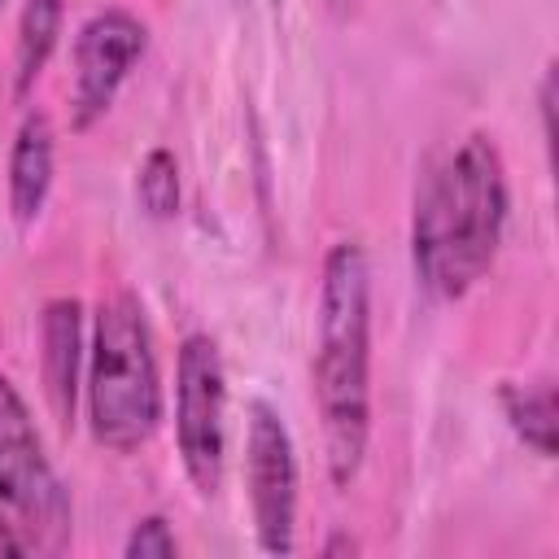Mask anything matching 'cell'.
Instances as JSON below:
<instances>
[{
    "label": "cell",
    "instance_id": "obj_1",
    "mask_svg": "<svg viewBox=\"0 0 559 559\" xmlns=\"http://www.w3.org/2000/svg\"><path fill=\"white\" fill-rule=\"evenodd\" d=\"M507 223V170L489 135H467L424 183L411 227L415 275L428 297L459 301L493 262Z\"/></svg>",
    "mask_w": 559,
    "mask_h": 559
},
{
    "label": "cell",
    "instance_id": "obj_2",
    "mask_svg": "<svg viewBox=\"0 0 559 559\" xmlns=\"http://www.w3.org/2000/svg\"><path fill=\"white\" fill-rule=\"evenodd\" d=\"M371 271L358 240H341L323 258L314 402L323 419L328 476L345 489L367 454L371 432Z\"/></svg>",
    "mask_w": 559,
    "mask_h": 559
},
{
    "label": "cell",
    "instance_id": "obj_3",
    "mask_svg": "<svg viewBox=\"0 0 559 559\" xmlns=\"http://www.w3.org/2000/svg\"><path fill=\"white\" fill-rule=\"evenodd\" d=\"M87 419L105 450H140L162 419V376L144 306L131 293H114L96 306L92 367H87Z\"/></svg>",
    "mask_w": 559,
    "mask_h": 559
},
{
    "label": "cell",
    "instance_id": "obj_4",
    "mask_svg": "<svg viewBox=\"0 0 559 559\" xmlns=\"http://www.w3.org/2000/svg\"><path fill=\"white\" fill-rule=\"evenodd\" d=\"M227 384H223V358L214 336L192 332L179 345L175 367V441L183 472L201 498H214L223 485V450H227Z\"/></svg>",
    "mask_w": 559,
    "mask_h": 559
},
{
    "label": "cell",
    "instance_id": "obj_5",
    "mask_svg": "<svg viewBox=\"0 0 559 559\" xmlns=\"http://www.w3.org/2000/svg\"><path fill=\"white\" fill-rule=\"evenodd\" d=\"M245 485L253 507L258 546L266 555H293V520H297V459L284 419L266 406H249L245 432Z\"/></svg>",
    "mask_w": 559,
    "mask_h": 559
},
{
    "label": "cell",
    "instance_id": "obj_6",
    "mask_svg": "<svg viewBox=\"0 0 559 559\" xmlns=\"http://www.w3.org/2000/svg\"><path fill=\"white\" fill-rule=\"evenodd\" d=\"M0 502H9L31 528H66V493L52 476V463L39 445L35 419L22 393L0 376Z\"/></svg>",
    "mask_w": 559,
    "mask_h": 559
},
{
    "label": "cell",
    "instance_id": "obj_7",
    "mask_svg": "<svg viewBox=\"0 0 559 559\" xmlns=\"http://www.w3.org/2000/svg\"><path fill=\"white\" fill-rule=\"evenodd\" d=\"M148 31L127 9H105L83 22L74 39V87H70V127L87 131L118 96L122 79L140 61Z\"/></svg>",
    "mask_w": 559,
    "mask_h": 559
},
{
    "label": "cell",
    "instance_id": "obj_8",
    "mask_svg": "<svg viewBox=\"0 0 559 559\" xmlns=\"http://www.w3.org/2000/svg\"><path fill=\"white\" fill-rule=\"evenodd\" d=\"M44 393L61 424L74 419L79 402V367H83V306L74 297H52L44 306Z\"/></svg>",
    "mask_w": 559,
    "mask_h": 559
},
{
    "label": "cell",
    "instance_id": "obj_9",
    "mask_svg": "<svg viewBox=\"0 0 559 559\" xmlns=\"http://www.w3.org/2000/svg\"><path fill=\"white\" fill-rule=\"evenodd\" d=\"M52 188V127L44 114H26L9 153V210L17 227H31Z\"/></svg>",
    "mask_w": 559,
    "mask_h": 559
},
{
    "label": "cell",
    "instance_id": "obj_10",
    "mask_svg": "<svg viewBox=\"0 0 559 559\" xmlns=\"http://www.w3.org/2000/svg\"><path fill=\"white\" fill-rule=\"evenodd\" d=\"M61 35V0H26L17 17V48H13V92L17 100L31 96L35 79L44 74Z\"/></svg>",
    "mask_w": 559,
    "mask_h": 559
},
{
    "label": "cell",
    "instance_id": "obj_11",
    "mask_svg": "<svg viewBox=\"0 0 559 559\" xmlns=\"http://www.w3.org/2000/svg\"><path fill=\"white\" fill-rule=\"evenodd\" d=\"M502 411L515 428V437L537 450L542 459L555 454V384L537 380V384H502Z\"/></svg>",
    "mask_w": 559,
    "mask_h": 559
},
{
    "label": "cell",
    "instance_id": "obj_12",
    "mask_svg": "<svg viewBox=\"0 0 559 559\" xmlns=\"http://www.w3.org/2000/svg\"><path fill=\"white\" fill-rule=\"evenodd\" d=\"M135 201L148 218L179 214V162L170 148H153L135 170Z\"/></svg>",
    "mask_w": 559,
    "mask_h": 559
},
{
    "label": "cell",
    "instance_id": "obj_13",
    "mask_svg": "<svg viewBox=\"0 0 559 559\" xmlns=\"http://www.w3.org/2000/svg\"><path fill=\"white\" fill-rule=\"evenodd\" d=\"M122 550H127V559H170V555H179V542H175V533L162 515H144L131 528Z\"/></svg>",
    "mask_w": 559,
    "mask_h": 559
},
{
    "label": "cell",
    "instance_id": "obj_14",
    "mask_svg": "<svg viewBox=\"0 0 559 559\" xmlns=\"http://www.w3.org/2000/svg\"><path fill=\"white\" fill-rule=\"evenodd\" d=\"M537 105H542V135H546V144H550V140H555V66H546V74H542Z\"/></svg>",
    "mask_w": 559,
    "mask_h": 559
},
{
    "label": "cell",
    "instance_id": "obj_15",
    "mask_svg": "<svg viewBox=\"0 0 559 559\" xmlns=\"http://www.w3.org/2000/svg\"><path fill=\"white\" fill-rule=\"evenodd\" d=\"M22 550H26V546H22V542L0 524V555H22Z\"/></svg>",
    "mask_w": 559,
    "mask_h": 559
},
{
    "label": "cell",
    "instance_id": "obj_16",
    "mask_svg": "<svg viewBox=\"0 0 559 559\" xmlns=\"http://www.w3.org/2000/svg\"><path fill=\"white\" fill-rule=\"evenodd\" d=\"M328 4H332L336 13H354V9H358V0H328Z\"/></svg>",
    "mask_w": 559,
    "mask_h": 559
},
{
    "label": "cell",
    "instance_id": "obj_17",
    "mask_svg": "<svg viewBox=\"0 0 559 559\" xmlns=\"http://www.w3.org/2000/svg\"><path fill=\"white\" fill-rule=\"evenodd\" d=\"M336 550H354V542H349V537H336V542L328 546V555H336Z\"/></svg>",
    "mask_w": 559,
    "mask_h": 559
},
{
    "label": "cell",
    "instance_id": "obj_18",
    "mask_svg": "<svg viewBox=\"0 0 559 559\" xmlns=\"http://www.w3.org/2000/svg\"><path fill=\"white\" fill-rule=\"evenodd\" d=\"M0 9H4V0H0Z\"/></svg>",
    "mask_w": 559,
    "mask_h": 559
}]
</instances>
